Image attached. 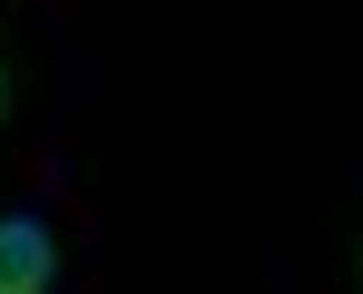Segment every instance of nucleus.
Listing matches in <instances>:
<instances>
[{
  "instance_id": "nucleus-1",
  "label": "nucleus",
  "mask_w": 363,
  "mask_h": 294,
  "mask_svg": "<svg viewBox=\"0 0 363 294\" xmlns=\"http://www.w3.org/2000/svg\"><path fill=\"white\" fill-rule=\"evenodd\" d=\"M60 285V235L40 216H0V294H50Z\"/></svg>"
},
{
  "instance_id": "nucleus-2",
  "label": "nucleus",
  "mask_w": 363,
  "mask_h": 294,
  "mask_svg": "<svg viewBox=\"0 0 363 294\" xmlns=\"http://www.w3.org/2000/svg\"><path fill=\"white\" fill-rule=\"evenodd\" d=\"M0 118H10V69H0Z\"/></svg>"
}]
</instances>
